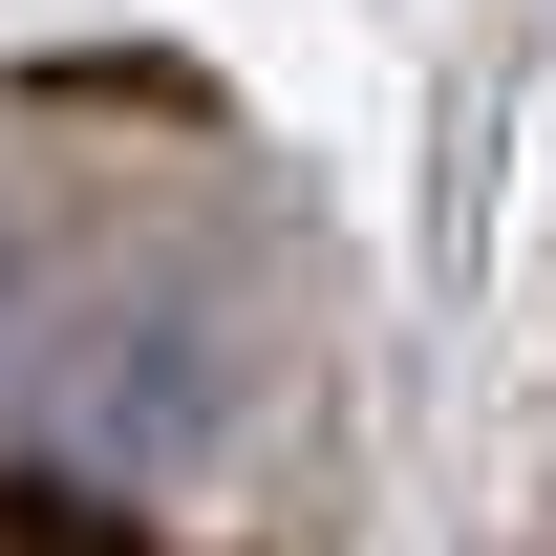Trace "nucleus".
I'll return each instance as SVG.
<instances>
[{"label": "nucleus", "mask_w": 556, "mask_h": 556, "mask_svg": "<svg viewBox=\"0 0 556 556\" xmlns=\"http://www.w3.org/2000/svg\"><path fill=\"white\" fill-rule=\"evenodd\" d=\"M22 428H43V471H193L236 428V343L193 300H86L65 343L22 364Z\"/></svg>", "instance_id": "nucleus-1"}, {"label": "nucleus", "mask_w": 556, "mask_h": 556, "mask_svg": "<svg viewBox=\"0 0 556 556\" xmlns=\"http://www.w3.org/2000/svg\"><path fill=\"white\" fill-rule=\"evenodd\" d=\"M0 556H86V514L65 492H0Z\"/></svg>", "instance_id": "nucleus-2"}]
</instances>
